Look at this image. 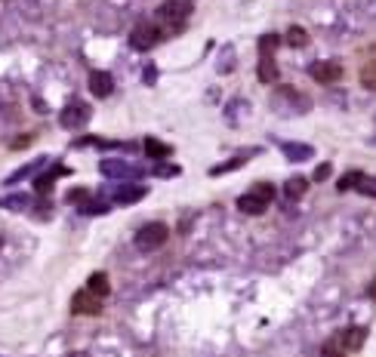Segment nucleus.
Returning a JSON list of instances; mask_svg holds the SVG:
<instances>
[{
  "mask_svg": "<svg viewBox=\"0 0 376 357\" xmlns=\"http://www.w3.org/2000/svg\"><path fill=\"white\" fill-rule=\"evenodd\" d=\"M272 201H275V185L259 182V185H253L247 194L238 197V210L244 213V216H262Z\"/></svg>",
  "mask_w": 376,
  "mask_h": 357,
  "instance_id": "obj_1",
  "label": "nucleus"
},
{
  "mask_svg": "<svg viewBox=\"0 0 376 357\" xmlns=\"http://www.w3.org/2000/svg\"><path fill=\"white\" fill-rule=\"evenodd\" d=\"M191 0H167L164 6L158 10V25L170 34H179L182 28L188 25V16H191Z\"/></svg>",
  "mask_w": 376,
  "mask_h": 357,
  "instance_id": "obj_2",
  "label": "nucleus"
},
{
  "mask_svg": "<svg viewBox=\"0 0 376 357\" xmlns=\"http://www.w3.org/2000/svg\"><path fill=\"white\" fill-rule=\"evenodd\" d=\"M272 105L278 114H306L309 111V99L296 87H281L272 96Z\"/></svg>",
  "mask_w": 376,
  "mask_h": 357,
  "instance_id": "obj_3",
  "label": "nucleus"
},
{
  "mask_svg": "<svg viewBox=\"0 0 376 357\" xmlns=\"http://www.w3.org/2000/svg\"><path fill=\"white\" fill-rule=\"evenodd\" d=\"M167 238H170V228L164 222H148L136 231V247L142 253H154V249H161L167 244Z\"/></svg>",
  "mask_w": 376,
  "mask_h": 357,
  "instance_id": "obj_4",
  "label": "nucleus"
},
{
  "mask_svg": "<svg viewBox=\"0 0 376 357\" xmlns=\"http://www.w3.org/2000/svg\"><path fill=\"white\" fill-rule=\"evenodd\" d=\"M161 38H164V28H161V25H154V22H139V25L130 31V47L145 53V49H154V47H158Z\"/></svg>",
  "mask_w": 376,
  "mask_h": 357,
  "instance_id": "obj_5",
  "label": "nucleus"
},
{
  "mask_svg": "<svg viewBox=\"0 0 376 357\" xmlns=\"http://www.w3.org/2000/svg\"><path fill=\"white\" fill-rule=\"evenodd\" d=\"M90 105L87 102H81V99H74V102H68L65 108H62L59 114V124L65 126V130H81V126H87L90 124Z\"/></svg>",
  "mask_w": 376,
  "mask_h": 357,
  "instance_id": "obj_6",
  "label": "nucleus"
},
{
  "mask_svg": "<svg viewBox=\"0 0 376 357\" xmlns=\"http://www.w3.org/2000/svg\"><path fill=\"white\" fill-rule=\"evenodd\" d=\"M102 302H105L102 296H96V292L83 287L71 296V314H90V317H96V314H102Z\"/></svg>",
  "mask_w": 376,
  "mask_h": 357,
  "instance_id": "obj_7",
  "label": "nucleus"
},
{
  "mask_svg": "<svg viewBox=\"0 0 376 357\" xmlns=\"http://www.w3.org/2000/svg\"><path fill=\"white\" fill-rule=\"evenodd\" d=\"M87 87L90 92H93L96 99H108L111 92H115V77L108 74V71H90V77H87Z\"/></svg>",
  "mask_w": 376,
  "mask_h": 357,
  "instance_id": "obj_8",
  "label": "nucleus"
},
{
  "mask_svg": "<svg viewBox=\"0 0 376 357\" xmlns=\"http://www.w3.org/2000/svg\"><path fill=\"white\" fill-rule=\"evenodd\" d=\"M311 77H315L318 83H336L339 77H343V65H339V62H315V65H311Z\"/></svg>",
  "mask_w": 376,
  "mask_h": 357,
  "instance_id": "obj_9",
  "label": "nucleus"
},
{
  "mask_svg": "<svg viewBox=\"0 0 376 357\" xmlns=\"http://www.w3.org/2000/svg\"><path fill=\"white\" fill-rule=\"evenodd\" d=\"M256 77L262 83H275L281 77L278 62H275V53H259V65H256Z\"/></svg>",
  "mask_w": 376,
  "mask_h": 357,
  "instance_id": "obj_10",
  "label": "nucleus"
},
{
  "mask_svg": "<svg viewBox=\"0 0 376 357\" xmlns=\"http://www.w3.org/2000/svg\"><path fill=\"white\" fill-rule=\"evenodd\" d=\"M281 151H284V157H287V160L302 163V160H309V157L315 154V148H311V145H302V142H284Z\"/></svg>",
  "mask_w": 376,
  "mask_h": 357,
  "instance_id": "obj_11",
  "label": "nucleus"
},
{
  "mask_svg": "<svg viewBox=\"0 0 376 357\" xmlns=\"http://www.w3.org/2000/svg\"><path fill=\"white\" fill-rule=\"evenodd\" d=\"M345 354H349V342H345V333L330 335V339L321 345V357H345Z\"/></svg>",
  "mask_w": 376,
  "mask_h": 357,
  "instance_id": "obj_12",
  "label": "nucleus"
},
{
  "mask_svg": "<svg viewBox=\"0 0 376 357\" xmlns=\"http://www.w3.org/2000/svg\"><path fill=\"white\" fill-rule=\"evenodd\" d=\"M148 194L145 185H124V188L115 191V204H133V201H142Z\"/></svg>",
  "mask_w": 376,
  "mask_h": 357,
  "instance_id": "obj_13",
  "label": "nucleus"
},
{
  "mask_svg": "<svg viewBox=\"0 0 376 357\" xmlns=\"http://www.w3.org/2000/svg\"><path fill=\"white\" fill-rule=\"evenodd\" d=\"M306 188H309L306 176H290L287 185H284V197H287V201H300V197L306 194Z\"/></svg>",
  "mask_w": 376,
  "mask_h": 357,
  "instance_id": "obj_14",
  "label": "nucleus"
},
{
  "mask_svg": "<svg viewBox=\"0 0 376 357\" xmlns=\"http://www.w3.org/2000/svg\"><path fill=\"white\" fill-rule=\"evenodd\" d=\"M87 290L105 299V296H108V292H111V281H108V274H105V271H96V274H90Z\"/></svg>",
  "mask_w": 376,
  "mask_h": 357,
  "instance_id": "obj_15",
  "label": "nucleus"
},
{
  "mask_svg": "<svg viewBox=\"0 0 376 357\" xmlns=\"http://www.w3.org/2000/svg\"><path fill=\"white\" fill-rule=\"evenodd\" d=\"M284 44L287 47H306L309 44V34H306V28H300V25H293V28H287V34H284Z\"/></svg>",
  "mask_w": 376,
  "mask_h": 357,
  "instance_id": "obj_16",
  "label": "nucleus"
},
{
  "mask_svg": "<svg viewBox=\"0 0 376 357\" xmlns=\"http://www.w3.org/2000/svg\"><path fill=\"white\" fill-rule=\"evenodd\" d=\"M364 339H367V330H364V326H349V330H345V342H349V351H358V348L364 345Z\"/></svg>",
  "mask_w": 376,
  "mask_h": 357,
  "instance_id": "obj_17",
  "label": "nucleus"
},
{
  "mask_svg": "<svg viewBox=\"0 0 376 357\" xmlns=\"http://www.w3.org/2000/svg\"><path fill=\"white\" fill-rule=\"evenodd\" d=\"M145 154L148 157H170L173 148L164 145V142H158V139H145Z\"/></svg>",
  "mask_w": 376,
  "mask_h": 357,
  "instance_id": "obj_18",
  "label": "nucleus"
},
{
  "mask_svg": "<svg viewBox=\"0 0 376 357\" xmlns=\"http://www.w3.org/2000/svg\"><path fill=\"white\" fill-rule=\"evenodd\" d=\"M361 87L376 92V62H367V65L361 68Z\"/></svg>",
  "mask_w": 376,
  "mask_h": 357,
  "instance_id": "obj_19",
  "label": "nucleus"
},
{
  "mask_svg": "<svg viewBox=\"0 0 376 357\" xmlns=\"http://www.w3.org/2000/svg\"><path fill=\"white\" fill-rule=\"evenodd\" d=\"M62 173H68V169H65V167H56L53 173H47V176H38V182H34V188H38V191H44V194H47V191L53 188L56 176H62Z\"/></svg>",
  "mask_w": 376,
  "mask_h": 357,
  "instance_id": "obj_20",
  "label": "nucleus"
},
{
  "mask_svg": "<svg viewBox=\"0 0 376 357\" xmlns=\"http://www.w3.org/2000/svg\"><path fill=\"white\" fill-rule=\"evenodd\" d=\"M244 163H247V154H244V157H231V160H225V163H219V167H213V169H210V176L231 173V169H240Z\"/></svg>",
  "mask_w": 376,
  "mask_h": 357,
  "instance_id": "obj_21",
  "label": "nucleus"
},
{
  "mask_svg": "<svg viewBox=\"0 0 376 357\" xmlns=\"http://www.w3.org/2000/svg\"><path fill=\"white\" fill-rule=\"evenodd\" d=\"M364 178V173H358V169H352V173H345L343 178L336 182V191H352V188H358V182Z\"/></svg>",
  "mask_w": 376,
  "mask_h": 357,
  "instance_id": "obj_22",
  "label": "nucleus"
},
{
  "mask_svg": "<svg viewBox=\"0 0 376 357\" xmlns=\"http://www.w3.org/2000/svg\"><path fill=\"white\" fill-rule=\"evenodd\" d=\"M102 173L105 176H133V169L124 167V163H117V160H105L102 163Z\"/></svg>",
  "mask_w": 376,
  "mask_h": 357,
  "instance_id": "obj_23",
  "label": "nucleus"
},
{
  "mask_svg": "<svg viewBox=\"0 0 376 357\" xmlns=\"http://www.w3.org/2000/svg\"><path fill=\"white\" fill-rule=\"evenodd\" d=\"M44 167V160H34V163H28V167H22L19 173H13L10 178H6V185H16L19 178H25V176H31V173H38V169Z\"/></svg>",
  "mask_w": 376,
  "mask_h": 357,
  "instance_id": "obj_24",
  "label": "nucleus"
},
{
  "mask_svg": "<svg viewBox=\"0 0 376 357\" xmlns=\"http://www.w3.org/2000/svg\"><path fill=\"white\" fill-rule=\"evenodd\" d=\"M354 191H361L364 197H376V176H364V178L358 182V188H354Z\"/></svg>",
  "mask_w": 376,
  "mask_h": 357,
  "instance_id": "obj_25",
  "label": "nucleus"
},
{
  "mask_svg": "<svg viewBox=\"0 0 376 357\" xmlns=\"http://www.w3.org/2000/svg\"><path fill=\"white\" fill-rule=\"evenodd\" d=\"M278 44H281L278 34H265V38L259 40V53H275V49H278Z\"/></svg>",
  "mask_w": 376,
  "mask_h": 357,
  "instance_id": "obj_26",
  "label": "nucleus"
},
{
  "mask_svg": "<svg viewBox=\"0 0 376 357\" xmlns=\"http://www.w3.org/2000/svg\"><path fill=\"white\" fill-rule=\"evenodd\" d=\"M25 204H28V197H25V194H16V197H3V201H0V206H6V210H22Z\"/></svg>",
  "mask_w": 376,
  "mask_h": 357,
  "instance_id": "obj_27",
  "label": "nucleus"
},
{
  "mask_svg": "<svg viewBox=\"0 0 376 357\" xmlns=\"http://www.w3.org/2000/svg\"><path fill=\"white\" fill-rule=\"evenodd\" d=\"M327 176H330V163H321V167L315 169V182H324Z\"/></svg>",
  "mask_w": 376,
  "mask_h": 357,
  "instance_id": "obj_28",
  "label": "nucleus"
},
{
  "mask_svg": "<svg viewBox=\"0 0 376 357\" xmlns=\"http://www.w3.org/2000/svg\"><path fill=\"white\" fill-rule=\"evenodd\" d=\"M87 194H90L87 188H77V191H71V194H68V201H71V204H77V201H83Z\"/></svg>",
  "mask_w": 376,
  "mask_h": 357,
  "instance_id": "obj_29",
  "label": "nucleus"
},
{
  "mask_svg": "<svg viewBox=\"0 0 376 357\" xmlns=\"http://www.w3.org/2000/svg\"><path fill=\"white\" fill-rule=\"evenodd\" d=\"M367 296L376 299V277H373V283H370V290H367Z\"/></svg>",
  "mask_w": 376,
  "mask_h": 357,
  "instance_id": "obj_30",
  "label": "nucleus"
},
{
  "mask_svg": "<svg viewBox=\"0 0 376 357\" xmlns=\"http://www.w3.org/2000/svg\"><path fill=\"white\" fill-rule=\"evenodd\" d=\"M68 357H90V354H83V351H74V354H68Z\"/></svg>",
  "mask_w": 376,
  "mask_h": 357,
  "instance_id": "obj_31",
  "label": "nucleus"
},
{
  "mask_svg": "<svg viewBox=\"0 0 376 357\" xmlns=\"http://www.w3.org/2000/svg\"><path fill=\"white\" fill-rule=\"evenodd\" d=\"M0 247H3V240H0Z\"/></svg>",
  "mask_w": 376,
  "mask_h": 357,
  "instance_id": "obj_32",
  "label": "nucleus"
},
{
  "mask_svg": "<svg viewBox=\"0 0 376 357\" xmlns=\"http://www.w3.org/2000/svg\"><path fill=\"white\" fill-rule=\"evenodd\" d=\"M373 145H376V139H373Z\"/></svg>",
  "mask_w": 376,
  "mask_h": 357,
  "instance_id": "obj_33",
  "label": "nucleus"
}]
</instances>
